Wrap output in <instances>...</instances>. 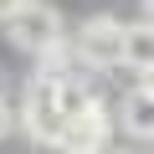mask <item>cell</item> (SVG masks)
Here are the masks:
<instances>
[{"label": "cell", "instance_id": "obj_1", "mask_svg": "<svg viewBox=\"0 0 154 154\" xmlns=\"http://www.w3.org/2000/svg\"><path fill=\"white\" fill-rule=\"evenodd\" d=\"M5 36H11L21 51L46 57L51 46H62V41H67V26H62L57 5H46V0H26L21 11H11V16H5Z\"/></svg>", "mask_w": 154, "mask_h": 154}, {"label": "cell", "instance_id": "obj_2", "mask_svg": "<svg viewBox=\"0 0 154 154\" xmlns=\"http://www.w3.org/2000/svg\"><path fill=\"white\" fill-rule=\"evenodd\" d=\"M72 51L82 67H98V72H113L123 67V21L118 16H93L72 31Z\"/></svg>", "mask_w": 154, "mask_h": 154}, {"label": "cell", "instance_id": "obj_3", "mask_svg": "<svg viewBox=\"0 0 154 154\" xmlns=\"http://www.w3.org/2000/svg\"><path fill=\"white\" fill-rule=\"evenodd\" d=\"M21 128L36 139V144H51L57 149V139H62V128H67V118H62V108H57V77H31L26 82V103H21Z\"/></svg>", "mask_w": 154, "mask_h": 154}, {"label": "cell", "instance_id": "obj_4", "mask_svg": "<svg viewBox=\"0 0 154 154\" xmlns=\"http://www.w3.org/2000/svg\"><path fill=\"white\" fill-rule=\"evenodd\" d=\"M108 128H113V118H108V108L98 103V108L82 113V118H67V128H62V139H57V154H103V149H108Z\"/></svg>", "mask_w": 154, "mask_h": 154}, {"label": "cell", "instance_id": "obj_5", "mask_svg": "<svg viewBox=\"0 0 154 154\" xmlns=\"http://www.w3.org/2000/svg\"><path fill=\"white\" fill-rule=\"evenodd\" d=\"M118 128L128 139H154V93H144V88L123 93L118 98Z\"/></svg>", "mask_w": 154, "mask_h": 154}, {"label": "cell", "instance_id": "obj_6", "mask_svg": "<svg viewBox=\"0 0 154 154\" xmlns=\"http://www.w3.org/2000/svg\"><path fill=\"white\" fill-rule=\"evenodd\" d=\"M123 67L139 72V77L154 67V21H134V26H123Z\"/></svg>", "mask_w": 154, "mask_h": 154}, {"label": "cell", "instance_id": "obj_7", "mask_svg": "<svg viewBox=\"0 0 154 154\" xmlns=\"http://www.w3.org/2000/svg\"><path fill=\"white\" fill-rule=\"evenodd\" d=\"M16 128V113H11V98H0V139Z\"/></svg>", "mask_w": 154, "mask_h": 154}, {"label": "cell", "instance_id": "obj_8", "mask_svg": "<svg viewBox=\"0 0 154 154\" xmlns=\"http://www.w3.org/2000/svg\"><path fill=\"white\" fill-rule=\"evenodd\" d=\"M21 5H26V0H0V21H5L11 11H21Z\"/></svg>", "mask_w": 154, "mask_h": 154}, {"label": "cell", "instance_id": "obj_9", "mask_svg": "<svg viewBox=\"0 0 154 154\" xmlns=\"http://www.w3.org/2000/svg\"><path fill=\"white\" fill-rule=\"evenodd\" d=\"M139 88H144V93H154V67H149V72L139 77Z\"/></svg>", "mask_w": 154, "mask_h": 154}, {"label": "cell", "instance_id": "obj_10", "mask_svg": "<svg viewBox=\"0 0 154 154\" xmlns=\"http://www.w3.org/2000/svg\"><path fill=\"white\" fill-rule=\"evenodd\" d=\"M0 98H11V77H5V67H0Z\"/></svg>", "mask_w": 154, "mask_h": 154}, {"label": "cell", "instance_id": "obj_11", "mask_svg": "<svg viewBox=\"0 0 154 154\" xmlns=\"http://www.w3.org/2000/svg\"><path fill=\"white\" fill-rule=\"evenodd\" d=\"M149 21H154V0H149Z\"/></svg>", "mask_w": 154, "mask_h": 154}]
</instances>
